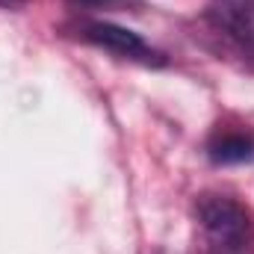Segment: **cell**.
Wrapping results in <instances>:
<instances>
[{
  "label": "cell",
  "mask_w": 254,
  "mask_h": 254,
  "mask_svg": "<svg viewBox=\"0 0 254 254\" xmlns=\"http://www.w3.org/2000/svg\"><path fill=\"white\" fill-rule=\"evenodd\" d=\"M204 254H252V219L243 204L228 195H204L198 201Z\"/></svg>",
  "instance_id": "obj_1"
},
{
  "label": "cell",
  "mask_w": 254,
  "mask_h": 254,
  "mask_svg": "<svg viewBox=\"0 0 254 254\" xmlns=\"http://www.w3.org/2000/svg\"><path fill=\"white\" fill-rule=\"evenodd\" d=\"M86 39H89V42H95L98 48L110 51V54L125 57V60H136V63H145V65L160 63L157 51H154V48H151L139 33H133V30H127V27H119V24H107V21L89 24Z\"/></svg>",
  "instance_id": "obj_2"
},
{
  "label": "cell",
  "mask_w": 254,
  "mask_h": 254,
  "mask_svg": "<svg viewBox=\"0 0 254 254\" xmlns=\"http://www.w3.org/2000/svg\"><path fill=\"white\" fill-rule=\"evenodd\" d=\"M213 24L237 39L240 45L254 48V9L249 3H222L213 9Z\"/></svg>",
  "instance_id": "obj_3"
},
{
  "label": "cell",
  "mask_w": 254,
  "mask_h": 254,
  "mask_svg": "<svg viewBox=\"0 0 254 254\" xmlns=\"http://www.w3.org/2000/svg\"><path fill=\"white\" fill-rule=\"evenodd\" d=\"M210 157L216 163H246L254 160V142L243 133H225L210 145Z\"/></svg>",
  "instance_id": "obj_4"
},
{
  "label": "cell",
  "mask_w": 254,
  "mask_h": 254,
  "mask_svg": "<svg viewBox=\"0 0 254 254\" xmlns=\"http://www.w3.org/2000/svg\"><path fill=\"white\" fill-rule=\"evenodd\" d=\"M3 6H15V3H24V0H0Z\"/></svg>",
  "instance_id": "obj_5"
}]
</instances>
